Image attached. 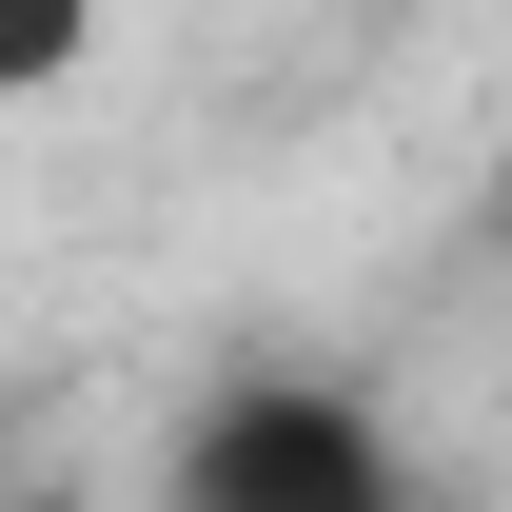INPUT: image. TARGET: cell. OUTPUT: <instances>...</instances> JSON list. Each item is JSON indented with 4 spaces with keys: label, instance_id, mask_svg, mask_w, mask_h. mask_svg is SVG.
Returning <instances> with one entry per match:
<instances>
[{
    "label": "cell",
    "instance_id": "2",
    "mask_svg": "<svg viewBox=\"0 0 512 512\" xmlns=\"http://www.w3.org/2000/svg\"><path fill=\"white\" fill-rule=\"evenodd\" d=\"M79 60H99V0H0V99H40Z\"/></svg>",
    "mask_w": 512,
    "mask_h": 512
},
{
    "label": "cell",
    "instance_id": "1",
    "mask_svg": "<svg viewBox=\"0 0 512 512\" xmlns=\"http://www.w3.org/2000/svg\"><path fill=\"white\" fill-rule=\"evenodd\" d=\"M158 512H434V473H414V434H394L375 394L237 375V394L178 434V493H158Z\"/></svg>",
    "mask_w": 512,
    "mask_h": 512
},
{
    "label": "cell",
    "instance_id": "4",
    "mask_svg": "<svg viewBox=\"0 0 512 512\" xmlns=\"http://www.w3.org/2000/svg\"><path fill=\"white\" fill-rule=\"evenodd\" d=\"M40 512H60V493H40Z\"/></svg>",
    "mask_w": 512,
    "mask_h": 512
},
{
    "label": "cell",
    "instance_id": "3",
    "mask_svg": "<svg viewBox=\"0 0 512 512\" xmlns=\"http://www.w3.org/2000/svg\"><path fill=\"white\" fill-rule=\"evenodd\" d=\"M0 453H20V414H0Z\"/></svg>",
    "mask_w": 512,
    "mask_h": 512
}]
</instances>
